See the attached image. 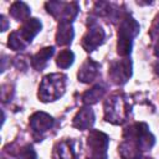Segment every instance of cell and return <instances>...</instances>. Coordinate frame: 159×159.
I'll use <instances>...</instances> for the list:
<instances>
[{
	"label": "cell",
	"mask_w": 159,
	"mask_h": 159,
	"mask_svg": "<svg viewBox=\"0 0 159 159\" xmlns=\"http://www.w3.org/2000/svg\"><path fill=\"white\" fill-rule=\"evenodd\" d=\"M87 159H89V158H87Z\"/></svg>",
	"instance_id": "27"
},
{
	"label": "cell",
	"mask_w": 159,
	"mask_h": 159,
	"mask_svg": "<svg viewBox=\"0 0 159 159\" xmlns=\"http://www.w3.org/2000/svg\"><path fill=\"white\" fill-rule=\"evenodd\" d=\"M14 65L17 67V68H20V70H26L27 68V62H26V60H25V57H15V60H14Z\"/></svg>",
	"instance_id": "23"
},
{
	"label": "cell",
	"mask_w": 159,
	"mask_h": 159,
	"mask_svg": "<svg viewBox=\"0 0 159 159\" xmlns=\"http://www.w3.org/2000/svg\"><path fill=\"white\" fill-rule=\"evenodd\" d=\"M150 37L154 40V41H159V15L155 17V20L153 21V25L150 27Z\"/></svg>",
	"instance_id": "22"
},
{
	"label": "cell",
	"mask_w": 159,
	"mask_h": 159,
	"mask_svg": "<svg viewBox=\"0 0 159 159\" xmlns=\"http://www.w3.org/2000/svg\"><path fill=\"white\" fill-rule=\"evenodd\" d=\"M139 30H140L139 24L130 15L125 14L120 17V22L118 27V42H117L118 55L125 57L132 52L133 39L139 34Z\"/></svg>",
	"instance_id": "2"
},
{
	"label": "cell",
	"mask_w": 159,
	"mask_h": 159,
	"mask_svg": "<svg viewBox=\"0 0 159 159\" xmlns=\"http://www.w3.org/2000/svg\"><path fill=\"white\" fill-rule=\"evenodd\" d=\"M7 45L11 50L14 51H21V50H25L26 48V43L25 41L20 37V35L17 34V31H12L10 35H9V39H7Z\"/></svg>",
	"instance_id": "20"
},
{
	"label": "cell",
	"mask_w": 159,
	"mask_h": 159,
	"mask_svg": "<svg viewBox=\"0 0 159 159\" xmlns=\"http://www.w3.org/2000/svg\"><path fill=\"white\" fill-rule=\"evenodd\" d=\"M53 118L45 112H35L29 120L30 128L32 129V134L36 140H41L43 134L53 127Z\"/></svg>",
	"instance_id": "8"
},
{
	"label": "cell",
	"mask_w": 159,
	"mask_h": 159,
	"mask_svg": "<svg viewBox=\"0 0 159 159\" xmlns=\"http://www.w3.org/2000/svg\"><path fill=\"white\" fill-rule=\"evenodd\" d=\"M138 159H153V158H150V157H139Z\"/></svg>",
	"instance_id": "26"
},
{
	"label": "cell",
	"mask_w": 159,
	"mask_h": 159,
	"mask_svg": "<svg viewBox=\"0 0 159 159\" xmlns=\"http://www.w3.org/2000/svg\"><path fill=\"white\" fill-rule=\"evenodd\" d=\"M45 7L48 14H51L60 22H71L76 19L80 6L76 1L65 2V1H47Z\"/></svg>",
	"instance_id": "5"
},
{
	"label": "cell",
	"mask_w": 159,
	"mask_h": 159,
	"mask_svg": "<svg viewBox=\"0 0 159 159\" xmlns=\"http://www.w3.org/2000/svg\"><path fill=\"white\" fill-rule=\"evenodd\" d=\"M104 93H106V87L102 84H96L82 94V102L87 106L94 104L104 96Z\"/></svg>",
	"instance_id": "17"
},
{
	"label": "cell",
	"mask_w": 159,
	"mask_h": 159,
	"mask_svg": "<svg viewBox=\"0 0 159 159\" xmlns=\"http://www.w3.org/2000/svg\"><path fill=\"white\" fill-rule=\"evenodd\" d=\"M87 144L89 149V159H107L109 138L106 133L92 129L87 137Z\"/></svg>",
	"instance_id": "6"
},
{
	"label": "cell",
	"mask_w": 159,
	"mask_h": 159,
	"mask_svg": "<svg viewBox=\"0 0 159 159\" xmlns=\"http://www.w3.org/2000/svg\"><path fill=\"white\" fill-rule=\"evenodd\" d=\"M0 19H1L0 21L2 22V26H1V31H5V30L7 29V20H6V17H5L4 15H1V16H0Z\"/></svg>",
	"instance_id": "24"
},
{
	"label": "cell",
	"mask_w": 159,
	"mask_h": 159,
	"mask_svg": "<svg viewBox=\"0 0 159 159\" xmlns=\"http://www.w3.org/2000/svg\"><path fill=\"white\" fill-rule=\"evenodd\" d=\"M93 123H94V113L89 107L81 108L72 120V125L80 130H86L92 128Z\"/></svg>",
	"instance_id": "13"
},
{
	"label": "cell",
	"mask_w": 159,
	"mask_h": 159,
	"mask_svg": "<svg viewBox=\"0 0 159 159\" xmlns=\"http://www.w3.org/2000/svg\"><path fill=\"white\" fill-rule=\"evenodd\" d=\"M4 159H5V158H4Z\"/></svg>",
	"instance_id": "28"
},
{
	"label": "cell",
	"mask_w": 159,
	"mask_h": 159,
	"mask_svg": "<svg viewBox=\"0 0 159 159\" xmlns=\"http://www.w3.org/2000/svg\"><path fill=\"white\" fill-rule=\"evenodd\" d=\"M53 53H55L53 46H47V47L41 48L31 57V66L36 71H42L47 66V62L53 56Z\"/></svg>",
	"instance_id": "14"
},
{
	"label": "cell",
	"mask_w": 159,
	"mask_h": 159,
	"mask_svg": "<svg viewBox=\"0 0 159 159\" xmlns=\"http://www.w3.org/2000/svg\"><path fill=\"white\" fill-rule=\"evenodd\" d=\"M118 153L122 159H138L142 157V152L138 145L129 140H123L118 147Z\"/></svg>",
	"instance_id": "16"
},
{
	"label": "cell",
	"mask_w": 159,
	"mask_h": 159,
	"mask_svg": "<svg viewBox=\"0 0 159 159\" xmlns=\"http://www.w3.org/2000/svg\"><path fill=\"white\" fill-rule=\"evenodd\" d=\"M104 39H106L104 30L101 26L96 25L94 21H92L89 24L88 31L83 35L81 43H82V47L84 48V51L92 52L104 42Z\"/></svg>",
	"instance_id": "9"
},
{
	"label": "cell",
	"mask_w": 159,
	"mask_h": 159,
	"mask_svg": "<svg viewBox=\"0 0 159 159\" xmlns=\"http://www.w3.org/2000/svg\"><path fill=\"white\" fill-rule=\"evenodd\" d=\"M108 76H109V80L117 86H123L124 83H127L132 76L130 58L125 57L122 60L112 61L108 68Z\"/></svg>",
	"instance_id": "7"
},
{
	"label": "cell",
	"mask_w": 159,
	"mask_h": 159,
	"mask_svg": "<svg viewBox=\"0 0 159 159\" xmlns=\"http://www.w3.org/2000/svg\"><path fill=\"white\" fill-rule=\"evenodd\" d=\"M14 155H15L17 159H36V158H37L35 149H34L32 145H30V144L24 145V147L16 149V152L14 153Z\"/></svg>",
	"instance_id": "21"
},
{
	"label": "cell",
	"mask_w": 159,
	"mask_h": 159,
	"mask_svg": "<svg viewBox=\"0 0 159 159\" xmlns=\"http://www.w3.org/2000/svg\"><path fill=\"white\" fill-rule=\"evenodd\" d=\"M123 139L135 143L142 153L149 150L155 143V138L149 132L148 124L143 122H137L125 127L123 130Z\"/></svg>",
	"instance_id": "4"
},
{
	"label": "cell",
	"mask_w": 159,
	"mask_h": 159,
	"mask_svg": "<svg viewBox=\"0 0 159 159\" xmlns=\"http://www.w3.org/2000/svg\"><path fill=\"white\" fill-rule=\"evenodd\" d=\"M66 83H67V76L63 73L46 75L39 86V92H37L39 99L43 103H47L61 98L65 93Z\"/></svg>",
	"instance_id": "1"
},
{
	"label": "cell",
	"mask_w": 159,
	"mask_h": 159,
	"mask_svg": "<svg viewBox=\"0 0 159 159\" xmlns=\"http://www.w3.org/2000/svg\"><path fill=\"white\" fill-rule=\"evenodd\" d=\"M130 113V103L122 94H112L104 101V119L112 124H123Z\"/></svg>",
	"instance_id": "3"
},
{
	"label": "cell",
	"mask_w": 159,
	"mask_h": 159,
	"mask_svg": "<svg viewBox=\"0 0 159 159\" xmlns=\"http://www.w3.org/2000/svg\"><path fill=\"white\" fill-rule=\"evenodd\" d=\"M75 61V53L71 50H62L56 57V65L60 68H68Z\"/></svg>",
	"instance_id": "19"
},
{
	"label": "cell",
	"mask_w": 159,
	"mask_h": 159,
	"mask_svg": "<svg viewBox=\"0 0 159 159\" xmlns=\"http://www.w3.org/2000/svg\"><path fill=\"white\" fill-rule=\"evenodd\" d=\"M75 37L73 26L71 22H60L56 32V43L58 46H67L71 45Z\"/></svg>",
	"instance_id": "15"
},
{
	"label": "cell",
	"mask_w": 159,
	"mask_h": 159,
	"mask_svg": "<svg viewBox=\"0 0 159 159\" xmlns=\"http://www.w3.org/2000/svg\"><path fill=\"white\" fill-rule=\"evenodd\" d=\"M78 145H81V142L78 143L72 139L61 140L53 147L52 157L53 159H76L78 155Z\"/></svg>",
	"instance_id": "10"
},
{
	"label": "cell",
	"mask_w": 159,
	"mask_h": 159,
	"mask_svg": "<svg viewBox=\"0 0 159 159\" xmlns=\"http://www.w3.org/2000/svg\"><path fill=\"white\" fill-rule=\"evenodd\" d=\"M154 55L157 57H159V41H157L155 45H154Z\"/></svg>",
	"instance_id": "25"
},
{
	"label": "cell",
	"mask_w": 159,
	"mask_h": 159,
	"mask_svg": "<svg viewBox=\"0 0 159 159\" xmlns=\"http://www.w3.org/2000/svg\"><path fill=\"white\" fill-rule=\"evenodd\" d=\"M99 75V63L92 58H87L78 70L77 78L82 83L93 82Z\"/></svg>",
	"instance_id": "12"
},
{
	"label": "cell",
	"mask_w": 159,
	"mask_h": 159,
	"mask_svg": "<svg viewBox=\"0 0 159 159\" xmlns=\"http://www.w3.org/2000/svg\"><path fill=\"white\" fill-rule=\"evenodd\" d=\"M41 29H42L41 21L36 17H30L26 21L22 22V25L17 30V34L25 41V43L29 45L32 41V39L41 31Z\"/></svg>",
	"instance_id": "11"
},
{
	"label": "cell",
	"mask_w": 159,
	"mask_h": 159,
	"mask_svg": "<svg viewBox=\"0 0 159 159\" xmlns=\"http://www.w3.org/2000/svg\"><path fill=\"white\" fill-rule=\"evenodd\" d=\"M30 14H31V9L27 6V4L22 1L12 2L10 7V15L17 21H26L27 19H30Z\"/></svg>",
	"instance_id": "18"
}]
</instances>
